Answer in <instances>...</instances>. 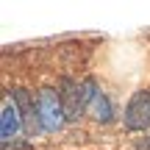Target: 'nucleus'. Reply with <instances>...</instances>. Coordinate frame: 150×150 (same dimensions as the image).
<instances>
[{
	"label": "nucleus",
	"instance_id": "nucleus-1",
	"mask_svg": "<svg viewBox=\"0 0 150 150\" xmlns=\"http://www.w3.org/2000/svg\"><path fill=\"white\" fill-rule=\"evenodd\" d=\"M64 122H67V111L61 106L59 89H50V86L39 89V125H42V131L56 134V131H61Z\"/></svg>",
	"mask_w": 150,
	"mask_h": 150
},
{
	"label": "nucleus",
	"instance_id": "nucleus-2",
	"mask_svg": "<svg viewBox=\"0 0 150 150\" xmlns=\"http://www.w3.org/2000/svg\"><path fill=\"white\" fill-rule=\"evenodd\" d=\"M122 125L128 131H147L150 128V92L147 89H136L131 95L125 114H122Z\"/></svg>",
	"mask_w": 150,
	"mask_h": 150
},
{
	"label": "nucleus",
	"instance_id": "nucleus-3",
	"mask_svg": "<svg viewBox=\"0 0 150 150\" xmlns=\"http://www.w3.org/2000/svg\"><path fill=\"white\" fill-rule=\"evenodd\" d=\"M11 100H14V106L20 108V114H22V122H25V134L28 136L42 131V125H39V100L28 89H11Z\"/></svg>",
	"mask_w": 150,
	"mask_h": 150
},
{
	"label": "nucleus",
	"instance_id": "nucleus-4",
	"mask_svg": "<svg viewBox=\"0 0 150 150\" xmlns=\"http://www.w3.org/2000/svg\"><path fill=\"white\" fill-rule=\"evenodd\" d=\"M20 134H25V122H22L20 108L8 97L3 103V111H0V139H3V145H11Z\"/></svg>",
	"mask_w": 150,
	"mask_h": 150
},
{
	"label": "nucleus",
	"instance_id": "nucleus-5",
	"mask_svg": "<svg viewBox=\"0 0 150 150\" xmlns=\"http://www.w3.org/2000/svg\"><path fill=\"white\" fill-rule=\"evenodd\" d=\"M59 97H61V106L67 111V120H81V114L86 111L83 97H81V83H75L72 78H61L59 81Z\"/></svg>",
	"mask_w": 150,
	"mask_h": 150
},
{
	"label": "nucleus",
	"instance_id": "nucleus-6",
	"mask_svg": "<svg viewBox=\"0 0 150 150\" xmlns=\"http://www.w3.org/2000/svg\"><path fill=\"white\" fill-rule=\"evenodd\" d=\"M86 111H89L97 122H111V120H114V108H111V100H108L106 92H97L95 100L89 103V108H86Z\"/></svg>",
	"mask_w": 150,
	"mask_h": 150
}]
</instances>
